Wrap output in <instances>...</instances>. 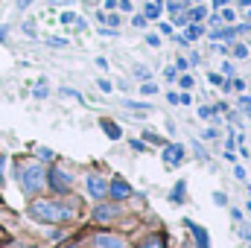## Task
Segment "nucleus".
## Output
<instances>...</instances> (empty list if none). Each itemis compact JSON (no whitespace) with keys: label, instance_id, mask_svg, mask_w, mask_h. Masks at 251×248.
Here are the masks:
<instances>
[{"label":"nucleus","instance_id":"2eb2a0df","mask_svg":"<svg viewBox=\"0 0 251 248\" xmlns=\"http://www.w3.org/2000/svg\"><path fill=\"white\" fill-rule=\"evenodd\" d=\"M199 35H201V26H199V24H193V26H187V35H184V38H187V41H196Z\"/></svg>","mask_w":251,"mask_h":248},{"label":"nucleus","instance_id":"9d476101","mask_svg":"<svg viewBox=\"0 0 251 248\" xmlns=\"http://www.w3.org/2000/svg\"><path fill=\"white\" fill-rule=\"evenodd\" d=\"M184 190H187V184H184V178H178V181H176V190L170 193L173 204H184Z\"/></svg>","mask_w":251,"mask_h":248},{"label":"nucleus","instance_id":"ddd939ff","mask_svg":"<svg viewBox=\"0 0 251 248\" xmlns=\"http://www.w3.org/2000/svg\"><path fill=\"white\" fill-rule=\"evenodd\" d=\"M204 15H207V9L204 6H196V9L187 12V21H204Z\"/></svg>","mask_w":251,"mask_h":248},{"label":"nucleus","instance_id":"7c9ffc66","mask_svg":"<svg viewBox=\"0 0 251 248\" xmlns=\"http://www.w3.org/2000/svg\"><path fill=\"white\" fill-rule=\"evenodd\" d=\"M59 248H76V243H64V246H59Z\"/></svg>","mask_w":251,"mask_h":248},{"label":"nucleus","instance_id":"f3484780","mask_svg":"<svg viewBox=\"0 0 251 248\" xmlns=\"http://www.w3.org/2000/svg\"><path fill=\"white\" fill-rule=\"evenodd\" d=\"M213 201H216L219 207H225V204H228V196H225L222 190H216V193H213Z\"/></svg>","mask_w":251,"mask_h":248},{"label":"nucleus","instance_id":"a211bd4d","mask_svg":"<svg viewBox=\"0 0 251 248\" xmlns=\"http://www.w3.org/2000/svg\"><path fill=\"white\" fill-rule=\"evenodd\" d=\"M59 94H62V97H73V99H79V102H82V94H79V91H70V88H62Z\"/></svg>","mask_w":251,"mask_h":248},{"label":"nucleus","instance_id":"b1692460","mask_svg":"<svg viewBox=\"0 0 251 248\" xmlns=\"http://www.w3.org/2000/svg\"><path fill=\"white\" fill-rule=\"evenodd\" d=\"M131 24H134V26H146V15H134Z\"/></svg>","mask_w":251,"mask_h":248},{"label":"nucleus","instance_id":"aec40b11","mask_svg":"<svg viewBox=\"0 0 251 248\" xmlns=\"http://www.w3.org/2000/svg\"><path fill=\"white\" fill-rule=\"evenodd\" d=\"M234 56H240V59H246V56H249V47H243V44H237V47H234Z\"/></svg>","mask_w":251,"mask_h":248},{"label":"nucleus","instance_id":"f257e3e1","mask_svg":"<svg viewBox=\"0 0 251 248\" xmlns=\"http://www.w3.org/2000/svg\"><path fill=\"white\" fill-rule=\"evenodd\" d=\"M29 216L38 222H64V219H70V210H64L62 201L38 198V201H29Z\"/></svg>","mask_w":251,"mask_h":248},{"label":"nucleus","instance_id":"4468645a","mask_svg":"<svg viewBox=\"0 0 251 248\" xmlns=\"http://www.w3.org/2000/svg\"><path fill=\"white\" fill-rule=\"evenodd\" d=\"M158 15H161V3H158V0L146 3V18H158Z\"/></svg>","mask_w":251,"mask_h":248},{"label":"nucleus","instance_id":"f8f14e48","mask_svg":"<svg viewBox=\"0 0 251 248\" xmlns=\"http://www.w3.org/2000/svg\"><path fill=\"white\" fill-rule=\"evenodd\" d=\"M100 125H102V131H105L111 140H120V125H117V123H111V120H102Z\"/></svg>","mask_w":251,"mask_h":248},{"label":"nucleus","instance_id":"412c9836","mask_svg":"<svg viewBox=\"0 0 251 248\" xmlns=\"http://www.w3.org/2000/svg\"><path fill=\"white\" fill-rule=\"evenodd\" d=\"M146 44H149V47H161V38H158V35H146Z\"/></svg>","mask_w":251,"mask_h":248},{"label":"nucleus","instance_id":"a878e982","mask_svg":"<svg viewBox=\"0 0 251 248\" xmlns=\"http://www.w3.org/2000/svg\"><path fill=\"white\" fill-rule=\"evenodd\" d=\"M178 82H181V88H193V76H181Z\"/></svg>","mask_w":251,"mask_h":248},{"label":"nucleus","instance_id":"2f4dec72","mask_svg":"<svg viewBox=\"0 0 251 248\" xmlns=\"http://www.w3.org/2000/svg\"><path fill=\"white\" fill-rule=\"evenodd\" d=\"M3 240H6V237H3V231H0V243H3Z\"/></svg>","mask_w":251,"mask_h":248},{"label":"nucleus","instance_id":"6e6552de","mask_svg":"<svg viewBox=\"0 0 251 248\" xmlns=\"http://www.w3.org/2000/svg\"><path fill=\"white\" fill-rule=\"evenodd\" d=\"M117 213H120L117 204H100V207H97V219H100V222H108V219H114Z\"/></svg>","mask_w":251,"mask_h":248},{"label":"nucleus","instance_id":"7ed1b4c3","mask_svg":"<svg viewBox=\"0 0 251 248\" xmlns=\"http://www.w3.org/2000/svg\"><path fill=\"white\" fill-rule=\"evenodd\" d=\"M50 187H53V190H56V193H70V175H67V173H62V170H56V167H53V170H50Z\"/></svg>","mask_w":251,"mask_h":248},{"label":"nucleus","instance_id":"bb28decb","mask_svg":"<svg viewBox=\"0 0 251 248\" xmlns=\"http://www.w3.org/2000/svg\"><path fill=\"white\" fill-rule=\"evenodd\" d=\"M164 76H167V79L173 82V79H176V67H167V70H164Z\"/></svg>","mask_w":251,"mask_h":248},{"label":"nucleus","instance_id":"c756f323","mask_svg":"<svg viewBox=\"0 0 251 248\" xmlns=\"http://www.w3.org/2000/svg\"><path fill=\"white\" fill-rule=\"evenodd\" d=\"M3 167H6V158H0V184H3Z\"/></svg>","mask_w":251,"mask_h":248},{"label":"nucleus","instance_id":"1a4fd4ad","mask_svg":"<svg viewBox=\"0 0 251 248\" xmlns=\"http://www.w3.org/2000/svg\"><path fill=\"white\" fill-rule=\"evenodd\" d=\"M111 196H114V198H128V196H131V187L117 178V181L111 184Z\"/></svg>","mask_w":251,"mask_h":248},{"label":"nucleus","instance_id":"423d86ee","mask_svg":"<svg viewBox=\"0 0 251 248\" xmlns=\"http://www.w3.org/2000/svg\"><path fill=\"white\" fill-rule=\"evenodd\" d=\"M88 190H91V196H94V198H102V196L108 193V184H105L100 175H88Z\"/></svg>","mask_w":251,"mask_h":248},{"label":"nucleus","instance_id":"6ab92c4d","mask_svg":"<svg viewBox=\"0 0 251 248\" xmlns=\"http://www.w3.org/2000/svg\"><path fill=\"white\" fill-rule=\"evenodd\" d=\"M102 24H108V26H117V24H120V18H117V15H105V18H102Z\"/></svg>","mask_w":251,"mask_h":248},{"label":"nucleus","instance_id":"f03ea898","mask_svg":"<svg viewBox=\"0 0 251 248\" xmlns=\"http://www.w3.org/2000/svg\"><path fill=\"white\" fill-rule=\"evenodd\" d=\"M41 178H44V173H41V167H38V164H26V167L21 170V184H24L26 193L41 190V184H44Z\"/></svg>","mask_w":251,"mask_h":248},{"label":"nucleus","instance_id":"cd10ccee","mask_svg":"<svg viewBox=\"0 0 251 248\" xmlns=\"http://www.w3.org/2000/svg\"><path fill=\"white\" fill-rule=\"evenodd\" d=\"M240 108H251V99H249V97H243V99H240Z\"/></svg>","mask_w":251,"mask_h":248},{"label":"nucleus","instance_id":"4be33fe9","mask_svg":"<svg viewBox=\"0 0 251 248\" xmlns=\"http://www.w3.org/2000/svg\"><path fill=\"white\" fill-rule=\"evenodd\" d=\"M97 85H100V91H102V94H108V91H111V82H108V79H100Z\"/></svg>","mask_w":251,"mask_h":248},{"label":"nucleus","instance_id":"5701e85b","mask_svg":"<svg viewBox=\"0 0 251 248\" xmlns=\"http://www.w3.org/2000/svg\"><path fill=\"white\" fill-rule=\"evenodd\" d=\"M47 44H50V47H67V41H64V38H50Z\"/></svg>","mask_w":251,"mask_h":248},{"label":"nucleus","instance_id":"0eeeda50","mask_svg":"<svg viewBox=\"0 0 251 248\" xmlns=\"http://www.w3.org/2000/svg\"><path fill=\"white\" fill-rule=\"evenodd\" d=\"M181 158H184V146H181V143H173V146L164 149V161H167V164H178Z\"/></svg>","mask_w":251,"mask_h":248},{"label":"nucleus","instance_id":"9b49d317","mask_svg":"<svg viewBox=\"0 0 251 248\" xmlns=\"http://www.w3.org/2000/svg\"><path fill=\"white\" fill-rule=\"evenodd\" d=\"M140 248H167V237H164V234H152Z\"/></svg>","mask_w":251,"mask_h":248},{"label":"nucleus","instance_id":"c85d7f7f","mask_svg":"<svg viewBox=\"0 0 251 248\" xmlns=\"http://www.w3.org/2000/svg\"><path fill=\"white\" fill-rule=\"evenodd\" d=\"M240 234H243V240H249V243H251V228H243Z\"/></svg>","mask_w":251,"mask_h":248},{"label":"nucleus","instance_id":"dca6fc26","mask_svg":"<svg viewBox=\"0 0 251 248\" xmlns=\"http://www.w3.org/2000/svg\"><path fill=\"white\" fill-rule=\"evenodd\" d=\"M140 94H143V97H152V94H158V88H155L152 82H146V85H140Z\"/></svg>","mask_w":251,"mask_h":248},{"label":"nucleus","instance_id":"20e7f679","mask_svg":"<svg viewBox=\"0 0 251 248\" xmlns=\"http://www.w3.org/2000/svg\"><path fill=\"white\" fill-rule=\"evenodd\" d=\"M97 248H128V246L117 234H97Z\"/></svg>","mask_w":251,"mask_h":248},{"label":"nucleus","instance_id":"39448f33","mask_svg":"<svg viewBox=\"0 0 251 248\" xmlns=\"http://www.w3.org/2000/svg\"><path fill=\"white\" fill-rule=\"evenodd\" d=\"M184 225H187L190 231H193V237H196V248H210V240H207V231H204L201 225H196L193 219H184Z\"/></svg>","mask_w":251,"mask_h":248},{"label":"nucleus","instance_id":"393cba45","mask_svg":"<svg viewBox=\"0 0 251 248\" xmlns=\"http://www.w3.org/2000/svg\"><path fill=\"white\" fill-rule=\"evenodd\" d=\"M126 108H134V111H143V108H149V105H143V102H126Z\"/></svg>","mask_w":251,"mask_h":248}]
</instances>
